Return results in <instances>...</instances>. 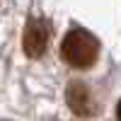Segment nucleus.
<instances>
[{"label":"nucleus","mask_w":121,"mask_h":121,"mask_svg":"<svg viewBox=\"0 0 121 121\" xmlns=\"http://www.w3.org/2000/svg\"><path fill=\"white\" fill-rule=\"evenodd\" d=\"M60 56L73 68H90L99 56V41L87 29H70L60 41Z\"/></svg>","instance_id":"f257e3e1"},{"label":"nucleus","mask_w":121,"mask_h":121,"mask_svg":"<svg viewBox=\"0 0 121 121\" xmlns=\"http://www.w3.org/2000/svg\"><path fill=\"white\" fill-rule=\"evenodd\" d=\"M65 99H68V107L73 109L78 116L90 119V116H95V112H97L95 97H92V92L87 90L85 82H73V85L68 87V92H65Z\"/></svg>","instance_id":"7ed1b4c3"},{"label":"nucleus","mask_w":121,"mask_h":121,"mask_svg":"<svg viewBox=\"0 0 121 121\" xmlns=\"http://www.w3.org/2000/svg\"><path fill=\"white\" fill-rule=\"evenodd\" d=\"M46 44H48V29L41 19L32 17L24 27V39H22V46H24V53L29 58H39L46 51Z\"/></svg>","instance_id":"f03ea898"},{"label":"nucleus","mask_w":121,"mask_h":121,"mask_svg":"<svg viewBox=\"0 0 121 121\" xmlns=\"http://www.w3.org/2000/svg\"><path fill=\"white\" fill-rule=\"evenodd\" d=\"M116 121H121V99H119V104H116Z\"/></svg>","instance_id":"20e7f679"}]
</instances>
